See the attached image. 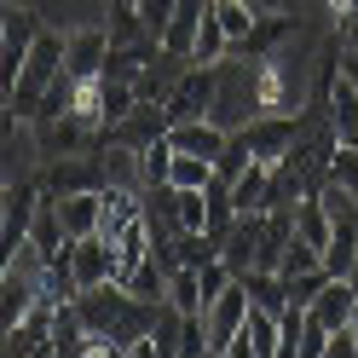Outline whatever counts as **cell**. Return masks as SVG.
I'll return each mask as SVG.
<instances>
[{
	"instance_id": "6da1fadb",
	"label": "cell",
	"mask_w": 358,
	"mask_h": 358,
	"mask_svg": "<svg viewBox=\"0 0 358 358\" xmlns=\"http://www.w3.org/2000/svg\"><path fill=\"white\" fill-rule=\"evenodd\" d=\"M64 52H70V35H52V29H41V41L29 47V58H24V70H17V87L6 93V133L17 127V122H35V110H41V93L64 76Z\"/></svg>"
},
{
	"instance_id": "7a4b0ae2",
	"label": "cell",
	"mask_w": 358,
	"mask_h": 358,
	"mask_svg": "<svg viewBox=\"0 0 358 358\" xmlns=\"http://www.w3.org/2000/svg\"><path fill=\"white\" fill-rule=\"evenodd\" d=\"M35 150H41V162H52V156H76V150H99V127L87 122L81 110L35 116Z\"/></svg>"
},
{
	"instance_id": "3957f363",
	"label": "cell",
	"mask_w": 358,
	"mask_h": 358,
	"mask_svg": "<svg viewBox=\"0 0 358 358\" xmlns=\"http://www.w3.org/2000/svg\"><path fill=\"white\" fill-rule=\"evenodd\" d=\"M35 41H41V17L17 0H6V12H0V81H6V93L17 87V70H24Z\"/></svg>"
},
{
	"instance_id": "277c9868",
	"label": "cell",
	"mask_w": 358,
	"mask_h": 358,
	"mask_svg": "<svg viewBox=\"0 0 358 358\" xmlns=\"http://www.w3.org/2000/svg\"><path fill=\"white\" fill-rule=\"evenodd\" d=\"M214 99H220V64H185V76L162 110L168 122H196V116H214Z\"/></svg>"
},
{
	"instance_id": "5b68a950",
	"label": "cell",
	"mask_w": 358,
	"mask_h": 358,
	"mask_svg": "<svg viewBox=\"0 0 358 358\" xmlns=\"http://www.w3.org/2000/svg\"><path fill=\"white\" fill-rule=\"evenodd\" d=\"M104 156L99 150H76V156H52L41 168V191L47 196H76V191H104Z\"/></svg>"
},
{
	"instance_id": "8992f818",
	"label": "cell",
	"mask_w": 358,
	"mask_h": 358,
	"mask_svg": "<svg viewBox=\"0 0 358 358\" xmlns=\"http://www.w3.org/2000/svg\"><path fill=\"white\" fill-rule=\"evenodd\" d=\"M41 196H47V191H41V179H12V185H6V196H0V249H6V255L29 237Z\"/></svg>"
},
{
	"instance_id": "52a82bcc",
	"label": "cell",
	"mask_w": 358,
	"mask_h": 358,
	"mask_svg": "<svg viewBox=\"0 0 358 358\" xmlns=\"http://www.w3.org/2000/svg\"><path fill=\"white\" fill-rule=\"evenodd\" d=\"M249 289H243V278L226 289V295H220L208 312H203V318H208V352L214 358H231V341H237V335H243V324H249Z\"/></svg>"
},
{
	"instance_id": "ba28073f",
	"label": "cell",
	"mask_w": 358,
	"mask_h": 358,
	"mask_svg": "<svg viewBox=\"0 0 358 358\" xmlns=\"http://www.w3.org/2000/svg\"><path fill=\"white\" fill-rule=\"evenodd\" d=\"M168 127H173V122H168V110H162V104H150V99H139V104H133V110H127V116H122L116 127H104V133H99V145L145 150V145H156V139H162Z\"/></svg>"
},
{
	"instance_id": "9c48e42d",
	"label": "cell",
	"mask_w": 358,
	"mask_h": 358,
	"mask_svg": "<svg viewBox=\"0 0 358 358\" xmlns=\"http://www.w3.org/2000/svg\"><path fill=\"white\" fill-rule=\"evenodd\" d=\"M295 29H301V12H260L255 17V29L237 41V58H278L289 41H295Z\"/></svg>"
},
{
	"instance_id": "30bf717a",
	"label": "cell",
	"mask_w": 358,
	"mask_h": 358,
	"mask_svg": "<svg viewBox=\"0 0 358 358\" xmlns=\"http://www.w3.org/2000/svg\"><path fill=\"white\" fill-rule=\"evenodd\" d=\"M110 24H87L70 35V52H64V70H70L76 81H99L104 76V58H110Z\"/></svg>"
},
{
	"instance_id": "8fae6325",
	"label": "cell",
	"mask_w": 358,
	"mask_h": 358,
	"mask_svg": "<svg viewBox=\"0 0 358 358\" xmlns=\"http://www.w3.org/2000/svg\"><path fill=\"white\" fill-rule=\"evenodd\" d=\"M52 318H58V306L41 295L24 318H17L12 329H6V352L12 358H29V352H52Z\"/></svg>"
},
{
	"instance_id": "7c38bea8",
	"label": "cell",
	"mask_w": 358,
	"mask_h": 358,
	"mask_svg": "<svg viewBox=\"0 0 358 358\" xmlns=\"http://www.w3.org/2000/svg\"><path fill=\"white\" fill-rule=\"evenodd\" d=\"M260 237H266V214H237L226 237H220V255H226V266L243 278V272H255V260H260Z\"/></svg>"
},
{
	"instance_id": "4fadbf2b",
	"label": "cell",
	"mask_w": 358,
	"mask_h": 358,
	"mask_svg": "<svg viewBox=\"0 0 358 358\" xmlns=\"http://www.w3.org/2000/svg\"><path fill=\"white\" fill-rule=\"evenodd\" d=\"M283 352V324L272 306H249V324L231 341V358H278Z\"/></svg>"
},
{
	"instance_id": "5bb4252c",
	"label": "cell",
	"mask_w": 358,
	"mask_h": 358,
	"mask_svg": "<svg viewBox=\"0 0 358 358\" xmlns=\"http://www.w3.org/2000/svg\"><path fill=\"white\" fill-rule=\"evenodd\" d=\"M168 139H173V150H185V156H208V162H220V150H226V139H231V127H220L214 116H196V122H173Z\"/></svg>"
},
{
	"instance_id": "9a60e30c",
	"label": "cell",
	"mask_w": 358,
	"mask_h": 358,
	"mask_svg": "<svg viewBox=\"0 0 358 358\" xmlns=\"http://www.w3.org/2000/svg\"><path fill=\"white\" fill-rule=\"evenodd\" d=\"M76 278L81 289H93V283H116V243L110 237H76Z\"/></svg>"
},
{
	"instance_id": "2e32d148",
	"label": "cell",
	"mask_w": 358,
	"mask_h": 358,
	"mask_svg": "<svg viewBox=\"0 0 358 358\" xmlns=\"http://www.w3.org/2000/svg\"><path fill=\"white\" fill-rule=\"evenodd\" d=\"M352 301H358V283H352V278H329L324 295L312 301L306 312H312L324 329H347V324H352Z\"/></svg>"
},
{
	"instance_id": "e0dca14e",
	"label": "cell",
	"mask_w": 358,
	"mask_h": 358,
	"mask_svg": "<svg viewBox=\"0 0 358 358\" xmlns=\"http://www.w3.org/2000/svg\"><path fill=\"white\" fill-rule=\"evenodd\" d=\"M324 116H329V127H335V139H352V145H358V76H352V70H341V81L329 87Z\"/></svg>"
},
{
	"instance_id": "ac0fdd59",
	"label": "cell",
	"mask_w": 358,
	"mask_h": 358,
	"mask_svg": "<svg viewBox=\"0 0 358 358\" xmlns=\"http://www.w3.org/2000/svg\"><path fill=\"white\" fill-rule=\"evenodd\" d=\"M272 168H278V162H249V168L231 179L237 214H266V196H272Z\"/></svg>"
},
{
	"instance_id": "d6986e66",
	"label": "cell",
	"mask_w": 358,
	"mask_h": 358,
	"mask_svg": "<svg viewBox=\"0 0 358 358\" xmlns=\"http://www.w3.org/2000/svg\"><path fill=\"white\" fill-rule=\"evenodd\" d=\"M41 295H47L52 306H64V301H76V295H81V278H76V243H70V249H58V255H47Z\"/></svg>"
},
{
	"instance_id": "ffe728a7",
	"label": "cell",
	"mask_w": 358,
	"mask_h": 358,
	"mask_svg": "<svg viewBox=\"0 0 358 358\" xmlns=\"http://www.w3.org/2000/svg\"><path fill=\"white\" fill-rule=\"evenodd\" d=\"M162 52V41H139V47H110L104 58V81H139L150 70V58Z\"/></svg>"
},
{
	"instance_id": "44dd1931",
	"label": "cell",
	"mask_w": 358,
	"mask_h": 358,
	"mask_svg": "<svg viewBox=\"0 0 358 358\" xmlns=\"http://www.w3.org/2000/svg\"><path fill=\"white\" fill-rule=\"evenodd\" d=\"M35 301H41V283L17 278V272H0V329H12Z\"/></svg>"
},
{
	"instance_id": "7402d4cb",
	"label": "cell",
	"mask_w": 358,
	"mask_h": 358,
	"mask_svg": "<svg viewBox=\"0 0 358 358\" xmlns=\"http://www.w3.org/2000/svg\"><path fill=\"white\" fill-rule=\"evenodd\" d=\"M295 231L312 243V249H329V237H335V220H329V208L318 203V196H301V203H295Z\"/></svg>"
},
{
	"instance_id": "603a6c76",
	"label": "cell",
	"mask_w": 358,
	"mask_h": 358,
	"mask_svg": "<svg viewBox=\"0 0 358 358\" xmlns=\"http://www.w3.org/2000/svg\"><path fill=\"white\" fill-rule=\"evenodd\" d=\"M110 41H116V47H139V41H156V35L145 29V17H139V6H133V0H110Z\"/></svg>"
},
{
	"instance_id": "cb8c5ba5",
	"label": "cell",
	"mask_w": 358,
	"mask_h": 358,
	"mask_svg": "<svg viewBox=\"0 0 358 358\" xmlns=\"http://www.w3.org/2000/svg\"><path fill=\"white\" fill-rule=\"evenodd\" d=\"M87 347V318H81V306L76 301H64L58 306V318H52V352H81Z\"/></svg>"
},
{
	"instance_id": "d4e9b609",
	"label": "cell",
	"mask_w": 358,
	"mask_h": 358,
	"mask_svg": "<svg viewBox=\"0 0 358 358\" xmlns=\"http://www.w3.org/2000/svg\"><path fill=\"white\" fill-rule=\"evenodd\" d=\"M220 179V168L208 162V156H185V150H173V179L168 185H179V191H208Z\"/></svg>"
},
{
	"instance_id": "484cf974",
	"label": "cell",
	"mask_w": 358,
	"mask_h": 358,
	"mask_svg": "<svg viewBox=\"0 0 358 358\" xmlns=\"http://www.w3.org/2000/svg\"><path fill=\"white\" fill-rule=\"evenodd\" d=\"M122 289H127V295H139V301H150V306H162V301H168V266L150 255V260H145Z\"/></svg>"
},
{
	"instance_id": "4316f807",
	"label": "cell",
	"mask_w": 358,
	"mask_h": 358,
	"mask_svg": "<svg viewBox=\"0 0 358 358\" xmlns=\"http://www.w3.org/2000/svg\"><path fill=\"white\" fill-rule=\"evenodd\" d=\"M231 47H237V41H231V29H226V24H220V17L208 12L203 35H196V52H191V64H226V58H231Z\"/></svg>"
},
{
	"instance_id": "83f0119b",
	"label": "cell",
	"mask_w": 358,
	"mask_h": 358,
	"mask_svg": "<svg viewBox=\"0 0 358 358\" xmlns=\"http://www.w3.org/2000/svg\"><path fill=\"white\" fill-rule=\"evenodd\" d=\"M139 179H145V191H150V185H168V179H173V139H168V133H162L156 145L139 150Z\"/></svg>"
},
{
	"instance_id": "f1b7e54d",
	"label": "cell",
	"mask_w": 358,
	"mask_h": 358,
	"mask_svg": "<svg viewBox=\"0 0 358 358\" xmlns=\"http://www.w3.org/2000/svg\"><path fill=\"white\" fill-rule=\"evenodd\" d=\"M179 329H185V312L162 301V306H156V329H150L156 358H179Z\"/></svg>"
},
{
	"instance_id": "f546056e",
	"label": "cell",
	"mask_w": 358,
	"mask_h": 358,
	"mask_svg": "<svg viewBox=\"0 0 358 358\" xmlns=\"http://www.w3.org/2000/svg\"><path fill=\"white\" fill-rule=\"evenodd\" d=\"M352 260H358V226H335L329 249H324V272H329V278H347Z\"/></svg>"
},
{
	"instance_id": "4dcf8cb0",
	"label": "cell",
	"mask_w": 358,
	"mask_h": 358,
	"mask_svg": "<svg viewBox=\"0 0 358 358\" xmlns=\"http://www.w3.org/2000/svg\"><path fill=\"white\" fill-rule=\"evenodd\" d=\"M139 104V81H104V104H99V122L104 127H116L127 110Z\"/></svg>"
},
{
	"instance_id": "1f68e13d",
	"label": "cell",
	"mask_w": 358,
	"mask_h": 358,
	"mask_svg": "<svg viewBox=\"0 0 358 358\" xmlns=\"http://www.w3.org/2000/svg\"><path fill=\"white\" fill-rule=\"evenodd\" d=\"M76 104H81V81L64 70L47 93H41V110H35V116H64V110H76Z\"/></svg>"
},
{
	"instance_id": "d6a6232c",
	"label": "cell",
	"mask_w": 358,
	"mask_h": 358,
	"mask_svg": "<svg viewBox=\"0 0 358 358\" xmlns=\"http://www.w3.org/2000/svg\"><path fill=\"white\" fill-rule=\"evenodd\" d=\"M168 306H179V312H203V289H196V266H179V272H168Z\"/></svg>"
},
{
	"instance_id": "836d02e7",
	"label": "cell",
	"mask_w": 358,
	"mask_h": 358,
	"mask_svg": "<svg viewBox=\"0 0 358 358\" xmlns=\"http://www.w3.org/2000/svg\"><path fill=\"white\" fill-rule=\"evenodd\" d=\"M329 179L358 196V145H352V139H335V150H329Z\"/></svg>"
},
{
	"instance_id": "e575fe53",
	"label": "cell",
	"mask_w": 358,
	"mask_h": 358,
	"mask_svg": "<svg viewBox=\"0 0 358 358\" xmlns=\"http://www.w3.org/2000/svg\"><path fill=\"white\" fill-rule=\"evenodd\" d=\"M214 17L231 29V41H243V35L255 29V17H260V12L249 6V0H214Z\"/></svg>"
},
{
	"instance_id": "d590c367",
	"label": "cell",
	"mask_w": 358,
	"mask_h": 358,
	"mask_svg": "<svg viewBox=\"0 0 358 358\" xmlns=\"http://www.w3.org/2000/svg\"><path fill=\"white\" fill-rule=\"evenodd\" d=\"M179 231H208V191H179Z\"/></svg>"
},
{
	"instance_id": "8d00e7d4",
	"label": "cell",
	"mask_w": 358,
	"mask_h": 358,
	"mask_svg": "<svg viewBox=\"0 0 358 358\" xmlns=\"http://www.w3.org/2000/svg\"><path fill=\"white\" fill-rule=\"evenodd\" d=\"M283 283H289V301H301V306H312V301L324 295V283H329V272H324V266H312V272H295V278H283Z\"/></svg>"
},
{
	"instance_id": "74e56055",
	"label": "cell",
	"mask_w": 358,
	"mask_h": 358,
	"mask_svg": "<svg viewBox=\"0 0 358 358\" xmlns=\"http://www.w3.org/2000/svg\"><path fill=\"white\" fill-rule=\"evenodd\" d=\"M133 6H139V17H145V29L162 41V29H168V17L179 12V0H133Z\"/></svg>"
},
{
	"instance_id": "f35d334b",
	"label": "cell",
	"mask_w": 358,
	"mask_h": 358,
	"mask_svg": "<svg viewBox=\"0 0 358 358\" xmlns=\"http://www.w3.org/2000/svg\"><path fill=\"white\" fill-rule=\"evenodd\" d=\"M341 35H347V52L358 58V17H347V24H341Z\"/></svg>"
},
{
	"instance_id": "ab89813d",
	"label": "cell",
	"mask_w": 358,
	"mask_h": 358,
	"mask_svg": "<svg viewBox=\"0 0 358 358\" xmlns=\"http://www.w3.org/2000/svg\"><path fill=\"white\" fill-rule=\"evenodd\" d=\"M329 6H335V17H341V24H347V17H358V0H329Z\"/></svg>"
},
{
	"instance_id": "60d3db41",
	"label": "cell",
	"mask_w": 358,
	"mask_h": 358,
	"mask_svg": "<svg viewBox=\"0 0 358 358\" xmlns=\"http://www.w3.org/2000/svg\"><path fill=\"white\" fill-rule=\"evenodd\" d=\"M347 278H352V283H358V260H352V272H347Z\"/></svg>"
}]
</instances>
